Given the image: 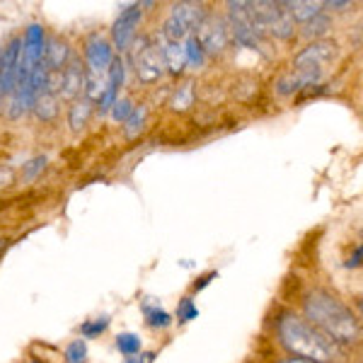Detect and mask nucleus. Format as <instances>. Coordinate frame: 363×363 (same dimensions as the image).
Instances as JSON below:
<instances>
[{
	"mask_svg": "<svg viewBox=\"0 0 363 363\" xmlns=\"http://www.w3.org/2000/svg\"><path fill=\"white\" fill-rule=\"evenodd\" d=\"M87 361V344L85 339H75L66 347V363H85Z\"/></svg>",
	"mask_w": 363,
	"mask_h": 363,
	"instance_id": "4be33fe9",
	"label": "nucleus"
},
{
	"mask_svg": "<svg viewBox=\"0 0 363 363\" xmlns=\"http://www.w3.org/2000/svg\"><path fill=\"white\" fill-rule=\"evenodd\" d=\"M284 10L289 13V17L294 22H310L313 17L322 15V3H315V0H291V3H281Z\"/></svg>",
	"mask_w": 363,
	"mask_h": 363,
	"instance_id": "ddd939ff",
	"label": "nucleus"
},
{
	"mask_svg": "<svg viewBox=\"0 0 363 363\" xmlns=\"http://www.w3.org/2000/svg\"><path fill=\"white\" fill-rule=\"evenodd\" d=\"M335 56H337V44L330 42V39H318V42L308 44L306 49L294 58V66L322 70V66H327Z\"/></svg>",
	"mask_w": 363,
	"mask_h": 363,
	"instance_id": "9d476101",
	"label": "nucleus"
},
{
	"mask_svg": "<svg viewBox=\"0 0 363 363\" xmlns=\"http://www.w3.org/2000/svg\"><path fill=\"white\" fill-rule=\"evenodd\" d=\"M133 68L140 83L153 85L162 78L165 73V63H162L160 46L150 44L148 39H140L138 49H133Z\"/></svg>",
	"mask_w": 363,
	"mask_h": 363,
	"instance_id": "39448f33",
	"label": "nucleus"
},
{
	"mask_svg": "<svg viewBox=\"0 0 363 363\" xmlns=\"http://www.w3.org/2000/svg\"><path fill=\"white\" fill-rule=\"evenodd\" d=\"M160 54H162V63L169 73L179 75L182 70L186 66V58H184V46L177 42H165L160 46Z\"/></svg>",
	"mask_w": 363,
	"mask_h": 363,
	"instance_id": "4468645a",
	"label": "nucleus"
},
{
	"mask_svg": "<svg viewBox=\"0 0 363 363\" xmlns=\"http://www.w3.org/2000/svg\"><path fill=\"white\" fill-rule=\"evenodd\" d=\"M322 8H335V10H347L351 8L349 0H330V3H322Z\"/></svg>",
	"mask_w": 363,
	"mask_h": 363,
	"instance_id": "c756f323",
	"label": "nucleus"
},
{
	"mask_svg": "<svg viewBox=\"0 0 363 363\" xmlns=\"http://www.w3.org/2000/svg\"><path fill=\"white\" fill-rule=\"evenodd\" d=\"M361 257H363V247H361V245H356V252L349 257L347 267H349V269H359V267H361Z\"/></svg>",
	"mask_w": 363,
	"mask_h": 363,
	"instance_id": "c85d7f7f",
	"label": "nucleus"
},
{
	"mask_svg": "<svg viewBox=\"0 0 363 363\" xmlns=\"http://www.w3.org/2000/svg\"><path fill=\"white\" fill-rule=\"evenodd\" d=\"M281 363H310V361H303V359H294V356H291V359H284Z\"/></svg>",
	"mask_w": 363,
	"mask_h": 363,
	"instance_id": "2f4dec72",
	"label": "nucleus"
},
{
	"mask_svg": "<svg viewBox=\"0 0 363 363\" xmlns=\"http://www.w3.org/2000/svg\"><path fill=\"white\" fill-rule=\"evenodd\" d=\"M194 104V83H184V85H179L177 90H174V95H172V102H169V107L174 109V112H186V109Z\"/></svg>",
	"mask_w": 363,
	"mask_h": 363,
	"instance_id": "a211bd4d",
	"label": "nucleus"
},
{
	"mask_svg": "<svg viewBox=\"0 0 363 363\" xmlns=\"http://www.w3.org/2000/svg\"><path fill=\"white\" fill-rule=\"evenodd\" d=\"M206 8L201 3H174L172 13L165 20V27H162V34H165L167 42H182L184 37H189L194 29H199V25L206 17Z\"/></svg>",
	"mask_w": 363,
	"mask_h": 363,
	"instance_id": "20e7f679",
	"label": "nucleus"
},
{
	"mask_svg": "<svg viewBox=\"0 0 363 363\" xmlns=\"http://www.w3.org/2000/svg\"><path fill=\"white\" fill-rule=\"evenodd\" d=\"M32 109L37 112V116H39L42 121H51V119H54V116L58 114V97L44 90L42 95L34 99Z\"/></svg>",
	"mask_w": 363,
	"mask_h": 363,
	"instance_id": "f3484780",
	"label": "nucleus"
},
{
	"mask_svg": "<svg viewBox=\"0 0 363 363\" xmlns=\"http://www.w3.org/2000/svg\"><path fill=\"white\" fill-rule=\"evenodd\" d=\"M116 349L121 351L124 356H138L140 354V337L133 335V332H124V335L116 337Z\"/></svg>",
	"mask_w": 363,
	"mask_h": 363,
	"instance_id": "aec40b11",
	"label": "nucleus"
},
{
	"mask_svg": "<svg viewBox=\"0 0 363 363\" xmlns=\"http://www.w3.org/2000/svg\"><path fill=\"white\" fill-rule=\"evenodd\" d=\"M250 17L252 25L259 32V37L262 34H272L277 39L294 37V20H291L281 3H272V0L250 3Z\"/></svg>",
	"mask_w": 363,
	"mask_h": 363,
	"instance_id": "7ed1b4c3",
	"label": "nucleus"
},
{
	"mask_svg": "<svg viewBox=\"0 0 363 363\" xmlns=\"http://www.w3.org/2000/svg\"><path fill=\"white\" fill-rule=\"evenodd\" d=\"M0 250H3V240H0Z\"/></svg>",
	"mask_w": 363,
	"mask_h": 363,
	"instance_id": "473e14b6",
	"label": "nucleus"
},
{
	"mask_svg": "<svg viewBox=\"0 0 363 363\" xmlns=\"http://www.w3.org/2000/svg\"><path fill=\"white\" fill-rule=\"evenodd\" d=\"M109 322H112V320H109L107 315H104V318H97V320H92V322H85V325L80 327V332H83L85 339H95V337L102 335V332H107Z\"/></svg>",
	"mask_w": 363,
	"mask_h": 363,
	"instance_id": "b1692460",
	"label": "nucleus"
},
{
	"mask_svg": "<svg viewBox=\"0 0 363 363\" xmlns=\"http://www.w3.org/2000/svg\"><path fill=\"white\" fill-rule=\"evenodd\" d=\"M199 315V308L194 306V301L191 298H182L179 306H177V320L184 325V322H191Z\"/></svg>",
	"mask_w": 363,
	"mask_h": 363,
	"instance_id": "393cba45",
	"label": "nucleus"
},
{
	"mask_svg": "<svg viewBox=\"0 0 363 363\" xmlns=\"http://www.w3.org/2000/svg\"><path fill=\"white\" fill-rule=\"evenodd\" d=\"M330 27H332L330 17H327V15H318V17H313L310 22H306V27H303V37L315 39V42H318L322 34L330 32Z\"/></svg>",
	"mask_w": 363,
	"mask_h": 363,
	"instance_id": "6ab92c4d",
	"label": "nucleus"
},
{
	"mask_svg": "<svg viewBox=\"0 0 363 363\" xmlns=\"http://www.w3.org/2000/svg\"><path fill=\"white\" fill-rule=\"evenodd\" d=\"M44 165H46V157H44V155L34 157V160L29 162L27 169H25V179H34V177H37V174L44 169Z\"/></svg>",
	"mask_w": 363,
	"mask_h": 363,
	"instance_id": "bb28decb",
	"label": "nucleus"
},
{
	"mask_svg": "<svg viewBox=\"0 0 363 363\" xmlns=\"http://www.w3.org/2000/svg\"><path fill=\"white\" fill-rule=\"evenodd\" d=\"M306 306L308 322L320 330L325 337H330L335 344H354L359 342L361 327L359 320L351 310L339 301L337 296H332L330 291L315 289L310 291L303 301Z\"/></svg>",
	"mask_w": 363,
	"mask_h": 363,
	"instance_id": "f257e3e1",
	"label": "nucleus"
},
{
	"mask_svg": "<svg viewBox=\"0 0 363 363\" xmlns=\"http://www.w3.org/2000/svg\"><path fill=\"white\" fill-rule=\"evenodd\" d=\"M184 46V58H186V63H191V66H201L203 63V58H206V54H203V49H201V44H199V39L196 37H189L186 39V44H182Z\"/></svg>",
	"mask_w": 363,
	"mask_h": 363,
	"instance_id": "412c9836",
	"label": "nucleus"
},
{
	"mask_svg": "<svg viewBox=\"0 0 363 363\" xmlns=\"http://www.w3.org/2000/svg\"><path fill=\"white\" fill-rule=\"evenodd\" d=\"M140 17H143V8H140V5H128V8L121 10V15L116 17V22L112 27V37L119 51H126L133 39H136Z\"/></svg>",
	"mask_w": 363,
	"mask_h": 363,
	"instance_id": "6e6552de",
	"label": "nucleus"
},
{
	"mask_svg": "<svg viewBox=\"0 0 363 363\" xmlns=\"http://www.w3.org/2000/svg\"><path fill=\"white\" fill-rule=\"evenodd\" d=\"M196 39L201 44L203 54H220V51H225L228 42H230V32H228V25L220 17L206 15L201 25H199Z\"/></svg>",
	"mask_w": 363,
	"mask_h": 363,
	"instance_id": "0eeeda50",
	"label": "nucleus"
},
{
	"mask_svg": "<svg viewBox=\"0 0 363 363\" xmlns=\"http://www.w3.org/2000/svg\"><path fill=\"white\" fill-rule=\"evenodd\" d=\"M153 359H155V354H140V359L131 356V359H126V363H150Z\"/></svg>",
	"mask_w": 363,
	"mask_h": 363,
	"instance_id": "7c9ffc66",
	"label": "nucleus"
},
{
	"mask_svg": "<svg viewBox=\"0 0 363 363\" xmlns=\"http://www.w3.org/2000/svg\"><path fill=\"white\" fill-rule=\"evenodd\" d=\"M131 112H133V102L131 99H116L114 102V107H112V119L114 121H119V124H124V121L131 116Z\"/></svg>",
	"mask_w": 363,
	"mask_h": 363,
	"instance_id": "a878e982",
	"label": "nucleus"
},
{
	"mask_svg": "<svg viewBox=\"0 0 363 363\" xmlns=\"http://www.w3.org/2000/svg\"><path fill=\"white\" fill-rule=\"evenodd\" d=\"M213 279H218V272H208V274H203V277H199L194 284V291H203Z\"/></svg>",
	"mask_w": 363,
	"mask_h": 363,
	"instance_id": "cd10ccee",
	"label": "nucleus"
},
{
	"mask_svg": "<svg viewBox=\"0 0 363 363\" xmlns=\"http://www.w3.org/2000/svg\"><path fill=\"white\" fill-rule=\"evenodd\" d=\"M279 339L286 351L294 354V359H303L310 363H335L342 356L339 344L315 330L306 318L289 313L279 320Z\"/></svg>",
	"mask_w": 363,
	"mask_h": 363,
	"instance_id": "f03ea898",
	"label": "nucleus"
},
{
	"mask_svg": "<svg viewBox=\"0 0 363 363\" xmlns=\"http://www.w3.org/2000/svg\"><path fill=\"white\" fill-rule=\"evenodd\" d=\"M143 318H145V325L148 327H153V330H165V327L172 325V318H169V313L167 310H162L157 303H150V298L148 301H143Z\"/></svg>",
	"mask_w": 363,
	"mask_h": 363,
	"instance_id": "2eb2a0df",
	"label": "nucleus"
},
{
	"mask_svg": "<svg viewBox=\"0 0 363 363\" xmlns=\"http://www.w3.org/2000/svg\"><path fill=\"white\" fill-rule=\"evenodd\" d=\"M87 83V70L80 61H70L66 68L61 70V87H58V99H78L83 95Z\"/></svg>",
	"mask_w": 363,
	"mask_h": 363,
	"instance_id": "9b49d317",
	"label": "nucleus"
},
{
	"mask_svg": "<svg viewBox=\"0 0 363 363\" xmlns=\"http://www.w3.org/2000/svg\"><path fill=\"white\" fill-rule=\"evenodd\" d=\"M20 51H22V39H13L5 49H0V99L5 95H13L15 90Z\"/></svg>",
	"mask_w": 363,
	"mask_h": 363,
	"instance_id": "1a4fd4ad",
	"label": "nucleus"
},
{
	"mask_svg": "<svg viewBox=\"0 0 363 363\" xmlns=\"http://www.w3.org/2000/svg\"><path fill=\"white\" fill-rule=\"evenodd\" d=\"M90 114H92V102L90 99H78V102H73V107H70L68 112V124L73 128L75 133L83 131L87 126V121H90Z\"/></svg>",
	"mask_w": 363,
	"mask_h": 363,
	"instance_id": "dca6fc26",
	"label": "nucleus"
},
{
	"mask_svg": "<svg viewBox=\"0 0 363 363\" xmlns=\"http://www.w3.org/2000/svg\"><path fill=\"white\" fill-rule=\"evenodd\" d=\"M68 44L61 42V39H49L44 44V56H42V63L46 66L49 73H61L63 68L68 66Z\"/></svg>",
	"mask_w": 363,
	"mask_h": 363,
	"instance_id": "f8f14e48",
	"label": "nucleus"
},
{
	"mask_svg": "<svg viewBox=\"0 0 363 363\" xmlns=\"http://www.w3.org/2000/svg\"><path fill=\"white\" fill-rule=\"evenodd\" d=\"M143 121H145V107H133L131 116L124 121V128H126V136L133 138L136 133H140V128H143Z\"/></svg>",
	"mask_w": 363,
	"mask_h": 363,
	"instance_id": "5701e85b",
	"label": "nucleus"
},
{
	"mask_svg": "<svg viewBox=\"0 0 363 363\" xmlns=\"http://www.w3.org/2000/svg\"><path fill=\"white\" fill-rule=\"evenodd\" d=\"M228 8H230V25H228V32H233L238 44L255 49V46L259 44V32L252 25L250 3H228Z\"/></svg>",
	"mask_w": 363,
	"mask_h": 363,
	"instance_id": "423d86ee",
	"label": "nucleus"
}]
</instances>
